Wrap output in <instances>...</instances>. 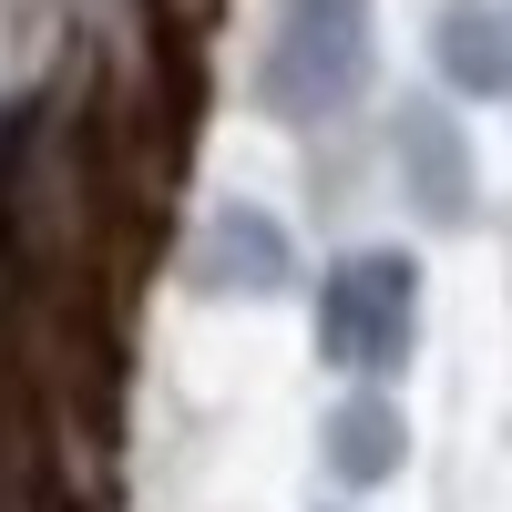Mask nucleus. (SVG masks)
Instances as JSON below:
<instances>
[{
	"label": "nucleus",
	"instance_id": "3",
	"mask_svg": "<svg viewBox=\"0 0 512 512\" xmlns=\"http://www.w3.org/2000/svg\"><path fill=\"white\" fill-rule=\"evenodd\" d=\"M297 277V246L277 216H256V205H216L205 216V246H195V287L216 297H277Z\"/></svg>",
	"mask_w": 512,
	"mask_h": 512
},
{
	"label": "nucleus",
	"instance_id": "1",
	"mask_svg": "<svg viewBox=\"0 0 512 512\" xmlns=\"http://www.w3.org/2000/svg\"><path fill=\"white\" fill-rule=\"evenodd\" d=\"M369 52H379L369 0H277L267 62H256V103L277 123H328L369 93Z\"/></svg>",
	"mask_w": 512,
	"mask_h": 512
},
{
	"label": "nucleus",
	"instance_id": "4",
	"mask_svg": "<svg viewBox=\"0 0 512 512\" xmlns=\"http://www.w3.org/2000/svg\"><path fill=\"white\" fill-rule=\"evenodd\" d=\"M400 185L420 195V216H431V226H461V216H472V154H461L451 113H431V103L400 113Z\"/></svg>",
	"mask_w": 512,
	"mask_h": 512
},
{
	"label": "nucleus",
	"instance_id": "2",
	"mask_svg": "<svg viewBox=\"0 0 512 512\" xmlns=\"http://www.w3.org/2000/svg\"><path fill=\"white\" fill-rule=\"evenodd\" d=\"M420 338V267L400 246H369V256H338L328 287H318V359L328 369H359V379H390Z\"/></svg>",
	"mask_w": 512,
	"mask_h": 512
},
{
	"label": "nucleus",
	"instance_id": "5",
	"mask_svg": "<svg viewBox=\"0 0 512 512\" xmlns=\"http://www.w3.org/2000/svg\"><path fill=\"white\" fill-rule=\"evenodd\" d=\"M400 461H410V431H400V410L379 400V390H359V400L328 410V472H338V482L369 492V482H390Z\"/></svg>",
	"mask_w": 512,
	"mask_h": 512
},
{
	"label": "nucleus",
	"instance_id": "6",
	"mask_svg": "<svg viewBox=\"0 0 512 512\" xmlns=\"http://www.w3.org/2000/svg\"><path fill=\"white\" fill-rule=\"evenodd\" d=\"M441 72H451V93H512V31H502V11L451 0L441 11Z\"/></svg>",
	"mask_w": 512,
	"mask_h": 512
}]
</instances>
